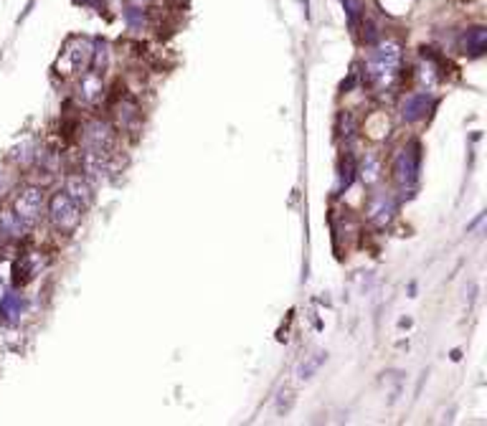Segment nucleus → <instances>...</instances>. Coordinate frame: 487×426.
<instances>
[{
  "mask_svg": "<svg viewBox=\"0 0 487 426\" xmlns=\"http://www.w3.org/2000/svg\"><path fill=\"white\" fill-rule=\"evenodd\" d=\"M401 64H404V53H401V43L394 39L380 41L376 46L373 56L368 59L366 74L368 79L378 84V87H391L401 71Z\"/></svg>",
  "mask_w": 487,
  "mask_h": 426,
  "instance_id": "1",
  "label": "nucleus"
},
{
  "mask_svg": "<svg viewBox=\"0 0 487 426\" xmlns=\"http://www.w3.org/2000/svg\"><path fill=\"white\" fill-rule=\"evenodd\" d=\"M51 221H54V226L59 228V231L69 233L79 226L81 208L76 206L67 193H56L54 198H51Z\"/></svg>",
  "mask_w": 487,
  "mask_h": 426,
  "instance_id": "2",
  "label": "nucleus"
},
{
  "mask_svg": "<svg viewBox=\"0 0 487 426\" xmlns=\"http://www.w3.org/2000/svg\"><path fill=\"white\" fill-rule=\"evenodd\" d=\"M41 211H43V193H41L39 188H23L15 195L13 213L26 226H34L36 221L41 219Z\"/></svg>",
  "mask_w": 487,
  "mask_h": 426,
  "instance_id": "3",
  "label": "nucleus"
},
{
  "mask_svg": "<svg viewBox=\"0 0 487 426\" xmlns=\"http://www.w3.org/2000/svg\"><path fill=\"white\" fill-rule=\"evenodd\" d=\"M92 43L81 39H74L71 43L67 46V51L61 53L59 59V74H79L81 69L87 67L89 59H92Z\"/></svg>",
  "mask_w": 487,
  "mask_h": 426,
  "instance_id": "4",
  "label": "nucleus"
},
{
  "mask_svg": "<svg viewBox=\"0 0 487 426\" xmlns=\"http://www.w3.org/2000/svg\"><path fill=\"white\" fill-rule=\"evenodd\" d=\"M419 173V150L416 147H406L401 150L394 160V178L399 186H411Z\"/></svg>",
  "mask_w": 487,
  "mask_h": 426,
  "instance_id": "5",
  "label": "nucleus"
},
{
  "mask_svg": "<svg viewBox=\"0 0 487 426\" xmlns=\"http://www.w3.org/2000/svg\"><path fill=\"white\" fill-rule=\"evenodd\" d=\"M432 109V102L427 99V94H409L406 99L401 102V117L406 122H421Z\"/></svg>",
  "mask_w": 487,
  "mask_h": 426,
  "instance_id": "6",
  "label": "nucleus"
},
{
  "mask_svg": "<svg viewBox=\"0 0 487 426\" xmlns=\"http://www.w3.org/2000/svg\"><path fill=\"white\" fill-rule=\"evenodd\" d=\"M64 193H67L79 208H87L94 200L92 186H89L87 178H81V175H71V178L67 180V191H64Z\"/></svg>",
  "mask_w": 487,
  "mask_h": 426,
  "instance_id": "7",
  "label": "nucleus"
},
{
  "mask_svg": "<svg viewBox=\"0 0 487 426\" xmlns=\"http://www.w3.org/2000/svg\"><path fill=\"white\" fill-rule=\"evenodd\" d=\"M391 216H394V200L386 198V195L371 198V203H368V219L373 221V224L386 226L388 221H391Z\"/></svg>",
  "mask_w": 487,
  "mask_h": 426,
  "instance_id": "8",
  "label": "nucleus"
},
{
  "mask_svg": "<svg viewBox=\"0 0 487 426\" xmlns=\"http://www.w3.org/2000/svg\"><path fill=\"white\" fill-rule=\"evenodd\" d=\"M462 51L469 53V56H482L485 53V46H487V36H485V28L477 26V28H469L467 34L462 36Z\"/></svg>",
  "mask_w": 487,
  "mask_h": 426,
  "instance_id": "9",
  "label": "nucleus"
},
{
  "mask_svg": "<svg viewBox=\"0 0 487 426\" xmlns=\"http://www.w3.org/2000/svg\"><path fill=\"white\" fill-rule=\"evenodd\" d=\"M102 79L97 71H87L79 81V99L84 102H97L102 97Z\"/></svg>",
  "mask_w": 487,
  "mask_h": 426,
  "instance_id": "10",
  "label": "nucleus"
},
{
  "mask_svg": "<svg viewBox=\"0 0 487 426\" xmlns=\"http://www.w3.org/2000/svg\"><path fill=\"white\" fill-rule=\"evenodd\" d=\"M361 178L366 186H373V183H378L380 180V173H383V165H380V158L376 153H366V158H363L361 163Z\"/></svg>",
  "mask_w": 487,
  "mask_h": 426,
  "instance_id": "11",
  "label": "nucleus"
},
{
  "mask_svg": "<svg viewBox=\"0 0 487 426\" xmlns=\"http://www.w3.org/2000/svg\"><path fill=\"white\" fill-rule=\"evenodd\" d=\"M325 358H327V355L322 353V350H317V353H313V355H307V358L302 360V366H300V371H297V376H300L302 380H310L315 373L320 371V366L325 363Z\"/></svg>",
  "mask_w": 487,
  "mask_h": 426,
  "instance_id": "12",
  "label": "nucleus"
},
{
  "mask_svg": "<svg viewBox=\"0 0 487 426\" xmlns=\"http://www.w3.org/2000/svg\"><path fill=\"white\" fill-rule=\"evenodd\" d=\"M6 191H8V180L3 178V175H0V198L6 195Z\"/></svg>",
  "mask_w": 487,
  "mask_h": 426,
  "instance_id": "13",
  "label": "nucleus"
},
{
  "mask_svg": "<svg viewBox=\"0 0 487 426\" xmlns=\"http://www.w3.org/2000/svg\"><path fill=\"white\" fill-rule=\"evenodd\" d=\"M130 3H132V6H137V8H142V6H147L150 0H130Z\"/></svg>",
  "mask_w": 487,
  "mask_h": 426,
  "instance_id": "14",
  "label": "nucleus"
},
{
  "mask_svg": "<svg viewBox=\"0 0 487 426\" xmlns=\"http://www.w3.org/2000/svg\"><path fill=\"white\" fill-rule=\"evenodd\" d=\"M87 3H92V0H87Z\"/></svg>",
  "mask_w": 487,
  "mask_h": 426,
  "instance_id": "15",
  "label": "nucleus"
}]
</instances>
